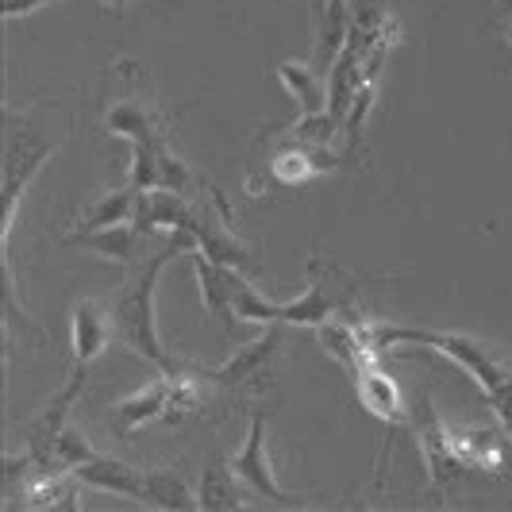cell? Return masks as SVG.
Masks as SVG:
<instances>
[{
    "label": "cell",
    "instance_id": "cell-1",
    "mask_svg": "<svg viewBox=\"0 0 512 512\" xmlns=\"http://www.w3.org/2000/svg\"><path fill=\"white\" fill-rule=\"evenodd\" d=\"M181 251H197V235L174 231L170 243L108 301V316H112L116 339L128 347L135 359H143L147 366H154L158 374H178L181 370V366L170 362L166 347H162V335H158V282H162L166 262L174 255H181Z\"/></svg>",
    "mask_w": 512,
    "mask_h": 512
},
{
    "label": "cell",
    "instance_id": "cell-2",
    "mask_svg": "<svg viewBox=\"0 0 512 512\" xmlns=\"http://www.w3.org/2000/svg\"><path fill=\"white\" fill-rule=\"evenodd\" d=\"M58 154L54 139H43L39 131L27 124L20 112L4 116V278H8V312L20 308V293H16V270H12V231H16V216H20V201L31 189V181L39 178V170Z\"/></svg>",
    "mask_w": 512,
    "mask_h": 512
},
{
    "label": "cell",
    "instance_id": "cell-3",
    "mask_svg": "<svg viewBox=\"0 0 512 512\" xmlns=\"http://www.w3.org/2000/svg\"><path fill=\"white\" fill-rule=\"evenodd\" d=\"M362 332L370 339V347L382 355L389 347H397V343H412V347H432L439 351L447 362H455L462 366L474 385L486 393V401L497 393V385L505 382V374H509L512 362H501L497 359V351L486 347V343H478V339H470V335L462 332H436V328H401V324H382V320H366L362 324Z\"/></svg>",
    "mask_w": 512,
    "mask_h": 512
},
{
    "label": "cell",
    "instance_id": "cell-4",
    "mask_svg": "<svg viewBox=\"0 0 512 512\" xmlns=\"http://www.w3.org/2000/svg\"><path fill=\"white\" fill-rule=\"evenodd\" d=\"M201 409H205V385L197 382L189 370H178V374H158L154 382L135 389L131 397L116 401L108 409V420H112L116 436L131 439L151 424L185 420V416H197Z\"/></svg>",
    "mask_w": 512,
    "mask_h": 512
},
{
    "label": "cell",
    "instance_id": "cell-5",
    "mask_svg": "<svg viewBox=\"0 0 512 512\" xmlns=\"http://www.w3.org/2000/svg\"><path fill=\"white\" fill-rule=\"evenodd\" d=\"M285 328L289 324H282V320L266 324L262 335H255L247 347H239L228 362L208 370V382L224 385V389H239V393H266L274 385V362L282 355Z\"/></svg>",
    "mask_w": 512,
    "mask_h": 512
},
{
    "label": "cell",
    "instance_id": "cell-6",
    "mask_svg": "<svg viewBox=\"0 0 512 512\" xmlns=\"http://www.w3.org/2000/svg\"><path fill=\"white\" fill-rule=\"evenodd\" d=\"M416 443H420V451H424V466H428V478H432V486L436 489H451L455 482L462 478H470V474H478L470 459L462 455V443H459V432L451 428V424H443L439 420V412L424 401L420 405V416H416Z\"/></svg>",
    "mask_w": 512,
    "mask_h": 512
},
{
    "label": "cell",
    "instance_id": "cell-7",
    "mask_svg": "<svg viewBox=\"0 0 512 512\" xmlns=\"http://www.w3.org/2000/svg\"><path fill=\"white\" fill-rule=\"evenodd\" d=\"M231 466H235V474L247 482V489H255L258 497L278 501V505H293V501H297V497H289V493L278 486V474H274V466H270V451H266V416H262V412L251 416L247 439H243V447L231 455Z\"/></svg>",
    "mask_w": 512,
    "mask_h": 512
},
{
    "label": "cell",
    "instance_id": "cell-8",
    "mask_svg": "<svg viewBox=\"0 0 512 512\" xmlns=\"http://www.w3.org/2000/svg\"><path fill=\"white\" fill-rule=\"evenodd\" d=\"M135 228L143 231H166V235H174V231H189L197 228V208L189 205L181 193L174 189H147V193H139V201H135V220H131Z\"/></svg>",
    "mask_w": 512,
    "mask_h": 512
},
{
    "label": "cell",
    "instance_id": "cell-9",
    "mask_svg": "<svg viewBox=\"0 0 512 512\" xmlns=\"http://www.w3.org/2000/svg\"><path fill=\"white\" fill-rule=\"evenodd\" d=\"M74 478L85 489H101V493L124 497L135 505H143V493H147V470H135L124 459H112V455H93L89 462H81Z\"/></svg>",
    "mask_w": 512,
    "mask_h": 512
},
{
    "label": "cell",
    "instance_id": "cell-10",
    "mask_svg": "<svg viewBox=\"0 0 512 512\" xmlns=\"http://www.w3.org/2000/svg\"><path fill=\"white\" fill-rule=\"evenodd\" d=\"M193 235H197V251H205L212 262L247 274V266H251V247L231 231L228 216H224L216 205H208L197 212V228H193Z\"/></svg>",
    "mask_w": 512,
    "mask_h": 512
},
{
    "label": "cell",
    "instance_id": "cell-11",
    "mask_svg": "<svg viewBox=\"0 0 512 512\" xmlns=\"http://www.w3.org/2000/svg\"><path fill=\"white\" fill-rule=\"evenodd\" d=\"M116 339L112 316L101 301H77L70 312V347H74V366H89L104 355V347Z\"/></svg>",
    "mask_w": 512,
    "mask_h": 512
},
{
    "label": "cell",
    "instance_id": "cell-12",
    "mask_svg": "<svg viewBox=\"0 0 512 512\" xmlns=\"http://www.w3.org/2000/svg\"><path fill=\"white\" fill-rule=\"evenodd\" d=\"M362 85H370V81L362 74L359 47H355V39L347 35L343 51H339V58H335L332 70H328V120H332L339 131H343V120L351 116V104H355V97L362 93Z\"/></svg>",
    "mask_w": 512,
    "mask_h": 512
},
{
    "label": "cell",
    "instance_id": "cell-13",
    "mask_svg": "<svg viewBox=\"0 0 512 512\" xmlns=\"http://www.w3.org/2000/svg\"><path fill=\"white\" fill-rule=\"evenodd\" d=\"M189 255H193V274H197V289H201L205 312L212 320L224 324V332H235L239 316H235V305H231V266L212 262L205 251H189Z\"/></svg>",
    "mask_w": 512,
    "mask_h": 512
},
{
    "label": "cell",
    "instance_id": "cell-14",
    "mask_svg": "<svg viewBox=\"0 0 512 512\" xmlns=\"http://www.w3.org/2000/svg\"><path fill=\"white\" fill-rule=\"evenodd\" d=\"M355 393H359L362 409L370 412L374 420L382 424H397L405 420V397H401V385L385 374L378 359L366 362L359 374H355Z\"/></svg>",
    "mask_w": 512,
    "mask_h": 512
},
{
    "label": "cell",
    "instance_id": "cell-15",
    "mask_svg": "<svg viewBox=\"0 0 512 512\" xmlns=\"http://www.w3.org/2000/svg\"><path fill=\"white\" fill-rule=\"evenodd\" d=\"M316 339H320V347L332 355L351 378L359 374L366 362L378 359V351L370 347V339L362 332V324H347V320H324L320 328H316Z\"/></svg>",
    "mask_w": 512,
    "mask_h": 512
},
{
    "label": "cell",
    "instance_id": "cell-16",
    "mask_svg": "<svg viewBox=\"0 0 512 512\" xmlns=\"http://www.w3.org/2000/svg\"><path fill=\"white\" fill-rule=\"evenodd\" d=\"M335 312H339V305H335V297H328V289H324L320 262H312V282H308V289L278 305V320L289 324V328H320L324 320H332Z\"/></svg>",
    "mask_w": 512,
    "mask_h": 512
},
{
    "label": "cell",
    "instance_id": "cell-17",
    "mask_svg": "<svg viewBox=\"0 0 512 512\" xmlns=\"http://www.w3.org/2000/svg\"><path fill=\"white\" fill-rule=\"evenodd\" d=\"M247 505V482L235 474L231 459H212L197 482V509H243Z\"/></svg>",
    "mask_w": 512,
    "mask_h": 512
},
{
    "label": "cell",
    "instance_id": "cell-18",
    "mask_svg": "<svg viewBox=\"0 0 512 512\" xmlns=\"http://www.w3.org/2000/svg\"><path fill=\"white\" fill-rule=\"evenodd\" d=\"M278 81L289 89V97L297 101L301 116H324L328 112V74H320L312 62H282Z\"/></svg>",
    "mask_w": 512,
    "mask_h": 512
},
{
    "label": "cell",
    "instance_id": "cell-19",
    "mask_svg": "<svg viewBox=\"0 0 512 512\" xmlns=\"http://www.w3.org/2000/svg\"><path fill=\"white\" fill-rule=\"evenodd\" d=\"M104 128L112 135H124V139H139V135H154L158 131V108H154L151 93H135L128 89L120 101L108 104L104 112Z\"/></svg>",
    "mask_w": 512,
    "mask_h": 512
},
{
    "label": "cell",
    "instance_id": "cell-20",
    "mask_svg": "<svg viewBox=\"0 0 512 512\" xmlns=\"http://www.w3.org/2000/svg\"><path fill=\"white\" fill-rule=\"evenodd\" d=\"M139 239H143V231L135 228V224H112V228H101V231H77V235H66V243H77V247L101 255L104 262H128V258H135Z\"/></svg>",
    "mask_w": 512,
    "mask_h": 512
},
{
    "label": "cell",
    "instance_id": "cell-21",
    "mask_svg": "<svg viewBox=\"0 0 512 512\" xmlns=\"http://www.w3.org/2000/svg\"><path fill=\"white\" fill-rule=\"evenodd\" d=\"M135 201H139V193L124 185V189H108L104 197H97L93 205L81 208V216H77L74 224V235L77 231H101V228H112V224H131L135 220Z\"/></svg>",
    "mask_w": 512,
    "mask_h": 512
},
{
    "label": "cell",
    "instance_id": "cell-22",
    "mask_svg": "<svg viewBox=\"0 0 512 512\" xmlns=\"http://www.w3.org/2000/svg\"><path fill=\"white\" fill-rule=\"evenodd\" d=\"M143 505H151V509H197V493L189 489L181 470L158 466V470H147Z\"/></svg>",
    "mask_w": 512,
    "mask_h": 512
},
{
    "label": "cell",
    "instance_id": "cell-23",
    "mask_svg": "<svg viewBox=\"0 0 512 512\" xmlns=\"http://www.w3.org/2000/svg\"><path fill=\"white\" fill-rule=\"evenodd\" d=\"M335 158H328L324 151H316V147H305V143H289L278 151L274 158V178L282 181V185H301V181L316 178V174H324V170H332Z\"/></svg>",
    "mask_w": 512,
    "mask_h": 512
},
{
    "label": "cell",
    "instance_id": "cell-24",
    "mask_svg": "<svg viewBox=\"0 0 512 512\" xmlns=\"http://www.w3.org/2000/svg\"><path fill=\"white\" fill-rule=\"evenodd\" d=\"M231 305H235V316L239 324H255V328H266L278 320V305L282 301H270L258 293V285L243 274V270H231Z\"/></svg>",
    "mask_w": 512,
    "mask_h": 512
},
{
    "label": "cell",
    "instance_id": "cell-25",
    "mask_svg": "<svg viewBox=\"0 0 512 512\" xmlns=\"http://www.w3.org/2000/svg\"><path fill=\"white\" fill-rule=\"evenodd\" d=\"M158 151H162V135H139L131 139V170H128V185L135 193H147V189H158Z\"/></svg>",
    "mask_w": 512,
    "mask_h": 512
},
{
    "label": "cell",
    "instance_id": "cell-26",
    "mask_svg": "<svg viewBox=\"0 0 512 512\" xmlns=\"http://www.w3.org/2000/svg\"><path fill=\"white\" fill-rule=\"evenodd\" d=\"M189 185H193V170H189V162H181L178 154L166 147V139H162V151H158V189L185 193Z\"/></svg>",
    "mask_w": 512,
    "mask_h": 512
},
{
    "label": "cell",
    "instance_id": "cell-27",
    "mask_svg": "<svg viewBox=\"0 0 512 512\" xmlns=\"http://www.w3.org/2000/svg\"><path fill=\"white\" fill-rule=\"evenodd\" d=\"M489 409L497 412V424L505 428V436H512V366L505 374V382L497 385V393L489 397Z\"/></svg>",
    "mask_w": 512,
    "mask_h": 512
},
{
    "label": "cell",
    "instance_id": "cell-28",
    "mask_svg": "<svg viewBox=\"0 0 512 512\" xmlns=\"http://www.w3.org/2000/svg\"><path fill=\"white\" fill-rule=\"evenodd\" d=\"M47 4H54V0H4V16H8V20H24V16L47 8Z\"/></svg>",
    "mask_w": 512,
    "mask_h": 512
},
{
    "label": "cell",
    "instance_id": "cell-29",
    "mask_svg": "<svg viewBox=\"0 0 512 512\" xmlns=\"http://www.w3.org/2000/svg\"><path fill=\"white\" fill-rule=\"evenodd\" d=\"M501 35H505V43H509V51H512V0H501Z\"/></svg>",
    "mask_w": 512,
    "mask_h": 512
},
{
    "label": "cell",
    "instance_id": "cell-30",
    "mask_svg": "<svg viewBox=\"0 0 512 512\" xmlns=\"http://www.w3.org/2000/svg\"><path fill=\"white\" fill-rule=\"evenodd\" d=\"M101 4L104 8H116V12H120V8H128L131 0H101Z\"/></svg>",
    "mask_w": 512,
    "mask_h": 512
}]
</instances>
